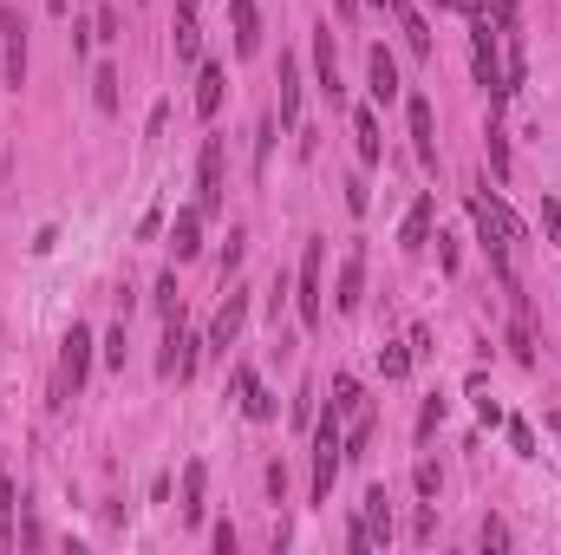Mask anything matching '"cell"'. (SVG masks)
Returning a JSON list of instances; mask_svg holds the SVG:
<instances>
[{
    "label": "cell",
    "instance_id": "30",
    "mask_svg": "<svg viewBox=\"0 0 561 555\" xmlns=\"http://www.w3.org/2000/svg\"><path fill=\"white\" fill-rule=\"evenodd\" d=\"M314 386H301V392H294V431H314Z\"/></svg>",
    "mask_w": 561,
    "mask_h": 555
},
{
    "label": "cell",
    "instance_id": "10",
    "mask_svg": "<svg viewBox=\"0 0 561 555\" xmlns=\"http://www.w3.org/2000/svg\"><path fill=\"white\" fill-rule=\"evenodd\" d=\"M301 92H307V85H301V59L281 53V111H274V125H281V131L301 125Z\"/></svg>",
    "mask_w": 561,
    "mask_h": 555
},
{
    "label": "cell",
    "instance_id": "9",
    "mask_svg": "<svg viewBox=\"0 0 561 555\" xmlns=\"http://www.w3.org/2000/svg\"><path fill=\"white\" fill-rule=\"evenodd\" d=\"M431 222H438V196H418V203L405 209V222H398V249L418 255L431 242Z\"/></svg>",
    "mask_w": 561,
    "mask_h": 555
},
{
    "label": "cell",
    "instance_id": "7",
    "mask_svg": "<svg viewBox=\"0 0 561 555\" xmlns=\"http://www.w3.org/2000/svg\"><path fill=\"white\" fill-rule=\"evenodd\" d=\"M196 353H203V340H196V333H183V320H170L157 373H164V379H190V373H196Z\"/></svg>",
    "mask_w": 561,
    "mask_h": 555
},
{
    "label": "cell",
    "instance_id": "34",
    "mask_svg": "<svg viewBox=\"0 0 561 555\" xmlns=\"http://www.w3.org/2000/svg\"><path fill=\"white\" fill-rule=\"evenodd\" d=\"M242 255H248V236H242V229H229V249H222V275H235V268H242Z\"/></svg>",
    "mask_w": 561,
    "mask_h": 555
},
{
    "label": "cell",
    "instance_id": "29",
    "mask_svg": "<svg viewBox=\"0 0 561 555\" xmlns=\"http://www.w3.org/2000/svg\"><path fill=\"white\" fill-rule=\"evenodd\" d=\"M379 373H385V379H405V373H411V353H405V347H379Z\"/></svg>",
    "mask_w": 561,
    "mask_h": 555
},
{
    "label": "cell",
    "instance_id": "28",
    "mask_svg": "<svg viewBox=\"0 0 561 555\" xmlns=\"http://www.w3.org/2000/svg\"><path fill=\"white\" fill-rule=\"evenodd\" d=\"M535 216H542V236H548V249H561V203H555V196H542V209H535Z\"/></svg>",
    "mask_w": 561,
    "mask_h": 555
},
{
    "label": "cell",
    "instance_id": "27",
    "mask_svg": "<svg viewBox=\"0 0 561 555\" xmlns=\"http://www.w3.org/2000/svg\"><path fill=\"white\" fill-rule=\"evenodd\" d=\"M366 444H372V412H359L353 431H346V458H366Z\"/></svg>",
    "mask_w": 561,
    "mask_h": 555
},
{
    "label": "cell",
    "instance_id": "36",
    "mask_svg": "<svg viewBox=\"0 0 561 555\" xmlns=\"http://www.w3.org/2000/svg\"><path fill=\"white\" fill-rule=\"evenodd\" d=\"M509 444H516V458H535V431L522 418H509Z\"/></svg>",
    "mask_w": 561,
    "mask_h": 555
},
{
    "label": "cell",
    "instance_id": "16",
    "mask_svg": "<svg viewBox=\"0 0 561 555\" xmlns=\"http://www.w3.org/2000/svg\"><path fill=\"white\" fill-rule=\"evenodd\" d=\"M385 7L398 14V33H405V46H411V53H418V59H431V27H425V14H418L411 0H385Z\"/></svg>",
    "mask_w": 561,
    "mask_h": 555
},
{
    "label": "cell",
    "instance_id": "35",
    "mask_svg": "<svg viewBox=\"0 0 561 555\" xmlns=\"http://www.w3.org/2000/svg\"><path fill=\"white\" fill-rule=\"evenodd\" d=\"M483 14H490V27H516V0H483Z\"/></svg>",
    "mask_w": 561,
    "mask_h": 555
},
{
    "label": "cell",
    "instance_id": "43",
    "mask_svg": "<svg viewBox=\"0 0 561 555\" xmlns=\"http://www.w3.org/2000/svg\"><path fill=\"white\" fill-rule=\"evenodd\" d=\"M431 7H451V14H477L483 0H431Z\"/></svg>",
    "mask_w": 561,
    "mask_h": 555
},
{
    "label": "cell",
    "instance_id": "39",
    "mask_svg": "<svg viewBox=\"0 0 561 555\" xmlns=\"http://www.w3.org/2000/svg\"><path fill=\"white\" fill-rule=\"evenodd\" d=\"M105 366H118V373H124V320L105 333Z\"/></svg>",
    "mask_w": 561,
    "mask_h": 555
},
{
    "label": "cell",
    "instance_id": "41",
    "mask_svg": "<svg viewBox=\"0 0 561 555\" xmlns=\"http://www.w3.org/2000/svg\"><path fill=\"white\" fill-rule=\"evenodd\" d=\"M509 542H516V536H509V523H496V516H490V523H483V549H509Z\"/></svg>",
    "mask_w": 561,
    "mask_h": 555
},
{
    "label": "cell",
    "instance_id": "13",
    "mask_svg": "<svg viewBox=\"0 0 561 555\" xmlns=\"http://www.w3.org/2000/svg\"><path fill=\"white\" fill-rule=\"evenodd\" d=\"M314 79H320V92L340 105V53H333V27H314Z\"/></svg>",
    "mask_w": 561,
    "mask_h": 555
},
{
    "label": "cell",
    "instance_id": "31",
    "mask_svg": "<svg viewBox=\"0 0 561 555\" xmlns=\"http://www.w3.org/2000/svg\"><path fill=\"white\" fill-rule=\"evenodd\" d=\"M444 425V399H438V392H431V399H425V412H418V444H425L431 438V431H438Z\"/></svg>",
    "mask_w": 561,
    "mask_h": 555
},
{
    "label": "cell",
    "instance_id": "14",
    "mask_svg": "<svg viewBox=\"0 0 561 555\" xmlns=\"http://www.w3.org/2000/svg\"><path fill=\"white\" fill-rule=\"evenodd\" d=\"M203 222H209V216H203L196 203L177 209V222H170V249H177V262H190V255L203 249Z\"/></svg>",
    "mask_w": 561,
    "mask_h": 555
},
{
    "label": "cell",
    "instance_id": "19",
    "mask_svg": "<svg viewBox=\"0 0 561 555\" xmlns=\"http://www.w3.org/2000/svg\"><path fill=\"white\" fill-rule=\"evenodd\" d=\"M353 138H359V164H379V151H385V144H379V118H372L366 105L353 111Z\"/></svg>",
    "mask_w": 561,
    "mask_h": 555
},
{
    "label": "cell",
    "instance_id": "46",
    "mask_svg": "<svg viewBox=\"0 0 561 555\" xmlns=\"http://www.w3.org/2000/svg\"><path fill=\"white\" fill-rule=\"evenodd\" d=\"M372 7H385V0H372Z\"/></svg>",
    "mask_w": 561,
    "mask_h": 555
},
{
    "label": "cell",
    "instance_id": "26",
    "mask_svg": "<svg viewBox=\"0 0 561 555\" xmlns=\"http://www.w3.org/2000/svg\"><path fill=\"white\" fill-rule=\"evenodd\" d=\"M157 314H164V320H183V294H177V275H164V281H157Z\"/></svg>",
    "mask_w": 561,
    "mask_h": 555
},
{
    "label": "cell",
    "instance_id": "2",
    "mask_svg": "<svg viewBox=\"0 0 561 555\" xmlns=\"http://www.w3.org/2000/svg\"><path fill=\"white\" fill-rule=\"evenodd\" d=\"M0 79H7V92L27 85V20H20V7H0Z\"/></svg>",
    "mask_w": 561,
    "mask_h": 555
},
{
    "label": "cell",
    "instance_id": "20",
    "mask_svg": "<svg viewBox=\"0 0 561 555\" xmlns=\"http://www.w3.org/2000/svg\"><path fill=\"white\" fill-rule=\"evenodd\" d=\"M203 484H209V471L203 464H190V471H183V523H203Z\"/></svg>",
    "mask_w": 561,
    "mask_h": 555
},
{
    "label": "cell",
    "instance_id": "8",
    "mask_svg": "<svg viewBox=\"0 0 561 555\" xmlns=\"http://www.w3.org/2000/svg\"><path fill=\"white\" fill-rule=\"evenodd\" d=\"M242 320H248V288H235L229 301L216 307V320H209V347L229 353V347H235V333H242Z\"/></svg>",
    "mask_w": 561,
    "mask_h": 555
},
{
    "label": "cell",
    "instance_id": "17",
    "mask_svg": "<svg viewBox=\"0 0 561 555\" xmlns=\"http://www.w3.org/2000/svg\"><path fill=\"white\" fill-rule=\"evenodd\" d=\"M366 72H372V98H379V105H392V98H398V66H392V53H385V46H372V53H366Z\"/></svg>",
    "mask_w": 561,
    "mask_h": 555
},
{
    "label": "cell",
    "instance_id": "4",
    "mask_svg": "<svg viewBox=\"0 0 561 555\" xmlns=\"http://www.w3.org/2000/svg\"><path fill=\"white\" fill-rule=\"evenodd\" d=\"M196 209L203 216H222V138H203V151H196Z\"/></svg>",
    "mask_w": 561,
    "mask_h": 555
},
{
    "label": "cell",
    "instance_id": "37",
    "mask_svg": "<svg viewBox=\"0 0 561 555\" xmlns=\"http://www.w3.org/2000/svg\"><path fill=\"white\" fill-rule=\"evenodd\" d=\"M366 203H372L366 177H346V209H353V216H366Z\"/></svg>",
    "mask_w": 561,
    "mask_h": 555
},
{
    "label": "cell",
    "instance_id": "5",
    "mask_svg": "<svg viewBox=\"0 0 561 555\" xmlns=\"http://www.w3.org/2000/svg\"><path fill=\"white\" fill-rule=\"evenodd\" d=\"M405 125H411V151H418V164H438V118H431L425 92L405 98Z\"/></svg>",
    "mask_w": 561,
    "mask_h": 555
},
{
    "label": "cell",
    "instance_id": "38",
    "mask_svg": "<svg viewBox=\"0 0 561 555\" xmlns=\"http://www.w3.org/2000/svg\"><path fill=\"white\" fill-rule=\"evenodd\" d=\"M255 386H261V379H255V366H235V373H229V392H235V405H242Z\"/></svg>",
    "mask_w": 561,
    "mask_h": 555
},
{
    "label": "cell",
    "instance_id": "32",
    "mask_svg": "<svg viewBox=\"0 0 561 555\" xmlns=\"http://www.w3.org/2000/svg\"><path fill=\"white\" fill-rule=\"evenodd\" d=\"M118 27H124L118 7H98V14H92V40H118Z\"/></svg>",
    "mask_w": 561,
    "mask_h": 555
},
{
    "label": "cell",
    "instance_id": "1",
    "mask_svg": "<svg viewBox=\"0 0 561 555\" xmlns=\"http://www.w3.org/2000/svg\"><path fill=\"white\" fill-rule=\"evenodd\" d=\"M320 268H327V242L307 236V249H301V275H294V307H301V327H307V333L327 320V288H320Z\"/></svg>",
    "mask_w": 561,
    "mask_h": 555
},
{
    "label": "cell",
    "instance_id": "11",
    "mask_svg": "<svg viewBox=\"0 0 561 555\" xmlns=\"http://www.w3.org/2000/svg\"><path fill=\"white\" fill-rule=\"evenodd\" d=\"M222 92H229V72H222L216 59H203V66H196V118H203V125L222 111Z\"/></svg>",
    "mask_w": 561,
    "mask_h": 555
},
{
    "label": "cell",
    "instance_id": "12",
    "mask_svg": "<svg viewBox=\"0 0 561 555\" xmlns=\"http://www.w3.org/2000/svg\"><path fill=\"white\" fill-rule=\"evenodd\" d=\"M229 27H235V53L255 59L261 53V7L255 0H229Z\"/></svg>",
    "mask_w": 561,
    "mask_h": 555
},
{
    "label": "cell",
    "instance_id": "21",
    "mask_svg": "<svg viewBox=\"0 0 561 555\" xmlns=\"http://www.w3.org/2000/svg\"><path fill=\"white\" fill-rule=\"evenodd\" d=\"M483 151H490L496 183H509V138H503V125H496V118H490V131H483Z\"/></svg>",
    "mask_w": 561,
    "mask_h": 555
},
{
    "label": "cell",
    "instance_id": "23",
    "mask_svg": "<svg viewBox=\"0 0 561 555\" xmlns=\"http://www.w3.org/2000/svg\"><path fill=\"white\" fill-rule=\"evenodd\" d=\"M92 105L98 111H118V72H111V66L92 72Z\"/></svg>",
    "mask_w": 561,
    "mask_h": 555
},
{
    "label": "cell",
    "instance_id": "45",
    "mask_svg": "<svg viewBox=\"0 0 561 555\" xmlns=\"http://www.w3.org/2000/svg\"><path fill=\"white\" fill-rule=\"evenodd\" d=\"M548 431H561V412H548Z\"/></svg>",
    "mask_w": 561,
    "mask_h": 555
},
{
    "label": "cell",
    "instance_id": "42",
    "mask_svg": "<svg viewBox=\"0 0 561 555\" xmlns=\"http://www.w3.org/2000/svg\"><path fill=\"white\" fill-rule=\"evenodd\" d=\"M444 249H438V262H444V275H457V268H464V249H457V236H438Z\"/></svg>",
    "mask_w": 561,
    "mask_h": 555
},
{
    "label": "cell",
    "instance_id": "22",
    "mask_svg": "<svg viewBox=\"0 0 561 555\" xmlns=\"http://www.w3.org/2000/svg\"><path fill=\"white\" fill-rule=\"evenodd\" d=\"M359 405H366V392H359V379L353 373H340V379H333V412H359Z\"/></svg>",
    "mask_w": 561,
    "mask_h": 555
},
{
    "label": "cell",
    "instance_id": "6",
    "mask_svg": "<svg viewBox=\"0 0 561 555\" xmlns=\"http://www.w3.org/2000/svg\"><path fill=\"white\" fill-rule=\"evenodd\" d=\"M359 301H366V249H346L340 255V281H333V307L340 314H359Z\"/></svg>",
    "mask_w": 561,
    "mask_h": 555
},
{
    "label": "cell",
    "instance_id": "25",
    "mask_svg": "<svg viewBox=\"0 0 561 555\" xmlns=\"http://www.w3.org/2000/svg\"><path fill=\"white\" fill-rule=\"evenodd\" d=\"M0 549H14V477H0Z\"/></svg>",
    "mask_w": 561,
    "mask_h": 555
},
{
    "label": "cell",
    "instance_id": "15",
    "mask_svg": "<svg viewBox=\"0 0 561 555\" xmlns=\"http://www.w3.org/2000/svg\"><path fill=\"white\" fill-rule=\"evenodd\" d=\"M177 59H183V66L203 59V20H196V0H177Z\"/></svg>",
    "mask_w": 561,
    "mask_h": 555
},
{
    "label": "cell",
    "instance_id": "40",
    "mask_svg": "<svg viewBox=\"0 0 561 555\" xmlns=\"http://www.w3.org/2000/svg\"><path fill=\"white\" fill-rule=\"evenodd\" d=\"M411 484H418V497H438V464H418V471H411Z\"/></svg>",
    "mask_w": 561,
    "mask_h": 555
},
{
    "label": "cell",
    "instance_id": "3",
    "mask_svg": "<svg viewBox=\"0 0 561 555\" xmlns=\"http://www.w3.org/2000/svg\"><path fill=\"white\" fill-rule=\"evenodd\" d=\"M85 373H92V333L72 320V333L59 340V399H66V392H79Z\"/></svg>",
    "mask_w": 561,
    "mask_h": 555
},
{
    "label": "cell",
    "instance_id": "33",
    "mask_svg": "<svg viewBox=\"0 0 561 555\" xmlns=\"http://www.w3.org/2000/svg\"><path fill=\"white\" fill-rule=\"evenodd\" d=\"M509 353H516L522 366L535 360V347H529V320H522V314H516V327H509Z\"/></svg>",
    "mask_w": 561,
    "mask_h": 555
},
{
    "label": "cell",
    "instance_id": "44",
    "mask_svg": "<svg viewBox=\"0 0 561 555\" xmlns=\"http://www.w3.org/2000/svg\"><path fill=\"white\" fill-rule=\"evenodd\" d=\"M340 7V20H359V0H333Z\"/></svg>",
    "mask_w": 561,
    "mask_h": 555
},
{
    "label": "cell",
    "instance_id": "18",
    "mask_svg": "<svg viewBox=\"0 0 561 555\" xmlns=\"http://www.w3.org/2000/svg\"><path fill=\"white\" fill-rule=\"evenodd\" d=\"M366 529H372V549H385L392 542V503H385V490H366Z\"/></svg>",
    "mask_w": 561,
    "mask_h": 555
},
{
    "label": "cell",
    "instance_id": "24",
    "mask_svg": "<svg viewBox=\"0 0 561 555\" xmlns=\"http://www.w3.org/2000/svg\"><path fill=\"white\" fill-rule=\"evenodd\" d=\"M242 418H255V425H268V418H281V399H274V392H248V399H242Z\"/></svg>",
    "mask_w": 561,
    "mask_h": 555
}]
</instances>
